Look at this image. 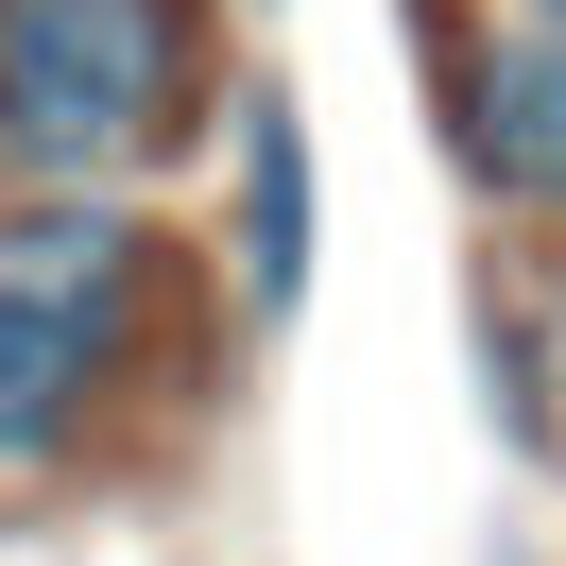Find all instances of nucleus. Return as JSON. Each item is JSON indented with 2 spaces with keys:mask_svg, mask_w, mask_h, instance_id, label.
<instances>
[{
  "mask_svg": "<svg viewBox=\"0 0 566 566\" xmlns=\"http://www.w3.org/2000/svg\"><path fill=\"white\" fill-rule=\"evenodd\" d=\"M155 292H172V241L120 189H18L0 207V481L86 463L104 395L138 378Z\"/></svg>",
  "mask_w": 566,
  "mask_h": 566,
  "instance_id": "f257e3e1",
  "label": "nucleus"
},
{
  "mask_svg": "<svg viewBox=\"0 0 566 566\" xmlns=\"http://www.w3.org/2000/svg\"><path fill=\"white\" fill-rule=\"evenodd\" d=\"M207 138V0H0V189H120Z\"/></svg>",
  "mask_w": 566,
  "mask_h": 566,
  "instance_id": "f03ea898",
  "label": "nucleus"
},
{
  "mask_svg": "<svg viewBox=\"0 0 566 566\" xmlns=\"http://www.w3.org/2000/svg\"><path fill=\"white\" fill-rule=\"evenodd\" d=\"M447 155L497 223L566 241V0H447Z\"/></svg>",
  "mask_w": 566,
  "mask_h": 566,
  "instance_id": "7ed1b4c3",
  "label": "nucleus"
},
{
  "mask_svg": "<svg viewBox=\"0 0 566 566\" xmlns=\"http://www.w3.org/2000/svg\"><path fill=\"white\" fill-rule=\"evenodd\" d=\"M310 241H326L310 104H292V86H241V104H223V275H241V310H258V326L310 310Z\"/></svg>",
  "mask_w": 566,
  "mask_h": 566,
  "instance_id": "20e7f679",
  "label": "nucleus"
},
{
  "mask_svg": "<svg viewBox=\"0 0 566 566\" xmlns=\"http://www.w3.org/2000/svg\"><path fill=\"white\" fill-rule=\"evenodd\" d=\"M481 378H497V429L566 463V241L532 275H481Z\"/></svg>",
  "mask_w": 566,
  "mask_h": 566,
  "instance_id": "39448f33",
  "label": "nucleus"
}]
</instances>
